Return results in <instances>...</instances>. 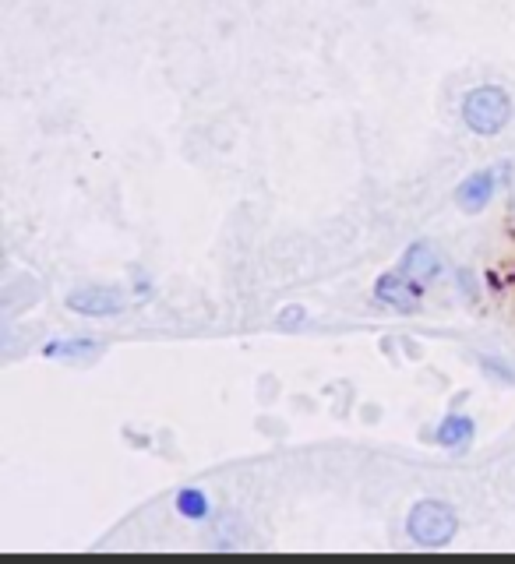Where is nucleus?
Segmentation results:
<instances>
[{
    "mask_svg": "<svg viewBox=\"0 0 515 564\" xmlns=\"http://www.w3.org/2000/svg\"><path fill=\"white\" fill-rule=\"evenodd\" d=\"M463 120L473 134H498L512 120V99L501 85H480V89L466 92Z\"/></svg>",
    "mask_w": 515,
    "mask_h": 564,
    "instance_id": "f257e3e1",
    "label": "nucleus"
},
{
    "mask_svg": "<svg viewBox=\"0 0 515 564\" xmlns=\"http://www.w3.org/2000/svg\"><path fill=\"white\" fill-rule=\"evenodd\" d=\"M456 529L459 519L445 501H417L406 515V533L417 547H445Z\"/></svg>",
    "mask_w": 515,
    "mask_h": 564,
    "instance_id": "f03ea898",
    "label": "nucleus"
},
{
    "mask_svg": "<svg viewBox=\"0 0 515 564\" xmlns=\"http://www.w3.org/2000/svg\"><path fill=\"white\" fill-rule=\"evenodd\" d=\"M124 293L113 286H82V290L68 293V307L85 318H110V314L124 311Z\"/></svg>",
    "mask_w": 515,
    "mask_h": 564,
    "instance_id": "7ed1b4c3",
    "label": "nucleus"
},
{
    "mask_svg": "<svg viewBox=\"0 0 515 564\" xmlns=\"http://www.w3.org/2000/svg\"><path fill=\"white\" fill-rule=\"evenodd\" d=\"M374 297H378L381 304L396 307V311L413 314L420 304V282H413L410 275H403V272H385L378 279V286H374Z\"/></svg>",
    "mask_w": 515,
    "mask_h": 564,
    "instance_id": "20e7f679",
    "label": "nucleus"
},
{
    "mask_svg": "<svg viewBox=\"0 0 515 564\" xmlns=\"http://www.w3.org/2000/svg\"><path fill=\"white\" fill-rule=\"evenodd\" d=\"M494 187H498V173L494 170H477L470 173V177L459 184L456 191V205L463 208V212H480V208L487 205V201L494 198Z\"/></svg>",
    "mask_w": 515,
    "mask_h": 564,
    "instance_id": "39448f33",
    "label": "nucleus"
},
{
    "mask_svg": "<svg viewBox=\"0 0 515 564\" xmlns=\"http://www.w3.org/2000/svg\"><path fill=\"white\" fill-rule=\"evenodd\" d=\"M438 268H441V258H438V251H434L431 244H413L410 251H406V258H403V265H399V272L403 275H410L413 282H431L434 275H438Z\"/></svg>",
    "mask_w": 515,
    "mask_h": 564,
    "instance_id": "423d86ee",
    "label": "nucleus"
},
{
    "mask_svg": "<svg viewBox=\"0 0 515 564\" xmlns=\"http://www.w3.org/2000/svg\"><path fill=\"white\" fill-rule=\"evenodd\" d=\"M434 438H438L441 448H466L473 441V420L470 416H459V413L445 416Z\"/></svg>",
    "mask_w": 515,
    "mask_h": 564,
    "instance_id": "0eeeda50",
    "label": "nucleus"
},
{
    "mask_svg": "<svg viewBox=\"0 0 515 564\" xmlns=\"http://www.w3.org/2000/svg\"><path fill=\"white\" fill-rule=\"evenodd\" d=\"M177 512L184 515V519H205L209 515V498H205L202 490L187 487L177 494Z\"/></svg>",
    "mask_w": 515,
    "mask_h": 564,
    "instance_id": "6e6552de",
    "label": "nucleus"
},
{
    "mask_svg": "<svg viewBox=\"0 0 515 564\" xmlns=\"http://www.w3.org/2000/svg\"><path fill=\"white\" fill-rule=\"evenodd\" d=\"M46 357H57V360H71V357H89V353H96V346H92L89 339H78V342H50V346L43 349Z\"/></svg>",
    "mask_w": 515,
    "mask_h": 564,
    "instance_id": "1a4fd4ad",
    "label": "nucleus"
}]
</instances>
